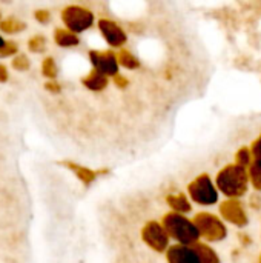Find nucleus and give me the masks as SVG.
Returning <instances> with one entry per match:
<instances>
[{"label":"nucleus","mask_w":261,"mask_h":263,"mask_svg":"<svg viewBox=\"0 0 261 263\" xmlns=\"http://www.w3.org/2000/svg\"><path fill=\"white\" fill-rule=\"evenodd\" d=\"M145 240L157 251H163L168 247V234L166 230H163L157 223H151L145 230Z\"/></svg>","instance_id":"5"},{"label":"nucleus","mask_w":261,"mask_h":263,"mask_svg":"<svg viewBox=\"0 0 261 263\" xmlns=\"http://www.w3.org/2000/svg\"><path fill=\"white\" fill-rule=\"evenodd\" d=\"M165 228H166V233H169L172 237H175L178 242H182L183 247H186L189 243H194L200 236V231H198L197 225L191 223L189 220H186V219H183L182 216H177V214L166 216Z\"/></svg>","instance_id":"1"},{"label":"nucleus","mask_w":261,"mask_h":263,"mask_svg":"<svg viewBox=\"0 0 261 263\" xmlns=\"http://www.w3.org/2000/svg\"><path fill=\"white\" fill-rule=\"evenodd\" d=\"M238 162H240L242 165H246V163L251 162V160H249V153H248V149H242V151L238 153Z\"/></svg>","instance_id":"10"},{"label":"nucleus","mask_w":261,"mask_h":263,"mask_svg":"<svg viewBox=\"0 0 261 263\" xmlns=\"http://www.w3.org/2000/svg\"><path fill=\"white\" fill-rule=\"evenodd\" d=\"M102 29L105 32V35L108 37V40L112 43V45H120L123 40H126V37L122 34L120 28H117L115 23H111V22H102Z\"/></svg>","instance_id":"8"},{"label":"nucleus","mask_w":261,"mask_h":263,"mask_svg":"<svg viewBox=\"0 0 261 263\" xmlns=\"http://www.w3.org/2000/svg\"><path fill=\"white\" fill-rule=\"evenodd\" d=\"M246 185H248V173L240 165L228 166L218 176V186L229 197L240 196L246 190Z\"/></svg>","instance_id":"2"},{"label":"nucleus","mask_w":261,"mask_h":263,"mask_svg":"<svg viewBox=\"0 0 261 263\" xmlns=\"http://www.w3.org/2000/svg\"><path fill=\"white\" fill-rule=\"evenodd\" d=\"M169 203H171V206L174 208V210H177V211H189L191 210V206H189V203L186 202V199L185 197H174V199H169Z\"/></svg>","instance_id":"9"},{"label":"nucleus","mask_w":261,"mask_h":263,"mask_svg":"<svg viewBox=\"0 0 261 263\" xmlns=\"http://www.w3.org/2000/svg\"><path fill=\"white\" fill-rule=\"evenodd\" d=\"M197 228L203 236L214 240H218L225 236V227L220 223V220L208 214H202L200 217H197Z\"/></svg>","instance_id":"4"},{"label":"nucleus","mask_w":261,"mask_h":263,"mask_svg":"<svg viewBox=\"0 0 261 263\" xmlns=\"http://www.w3.org/2000/svg\"><path fill=\"white\" fill-rule=\"evenodd\" d=\"M74 12L66 14V22L74 28V29H85L89 28V23L92 20L91 14L88 11H80V9H72Z\"/></svg>","instance_id":"7"},{"label":"nucleus","mask_w":261,"mask_h":263,"mask_svg":"<svg viewBox=\"0 0 261 263\" xmlns=\"http://www.w3.org/2000/svg\"><path fill=\"white\" fill-rule=\"evenodd\" d=\"M169 260L171 263H202L195 250L186 248L183 245L174 247L169 251Z\"/></svg>","instance_id":"6"},{"label":"nucleus","mask_w":261,"mask_h":263,"mask_svg":"<svg viewBox=\"0 0 261 263\" xmlns=\"http://www.w3.org/2000/svg\"><path fill=\"white\" fill-rule=\"evenodd\" d=\"M189 191H191L192 199L202 205H211L217 202V191L214 185L211 183V180L208 179V176H202L200 179H197L189 186Z\"/></svg>","instance_id":"3"},{"label":"nucleus","mask_w":261,"mask_h":263,"mask_svg":"<svg viewBox=\"0 0 261 263\" xmlns=\"http://www.w3.org/2000/svg\"><path fill=\"white\" fill-rule=\"evenodd\" d=\"M0 46H3V40H2V37H0Z\"/></svg>","instance_id":"11"}]
</instances>
